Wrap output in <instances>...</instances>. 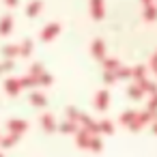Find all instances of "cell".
Masks as SVG:
<instances>
[{
	"label": "cell",
	"mask_w": 157,
	"mask_h": 157,
	"mask_svg": "<svg viewBox=\"0 0 157 157\" xmlns=\"http://www.w3.org/2000/svg\"><path fill=\"white\" fill-rule=\"evenodd\" d=\"M131 75L138 80V84L144 82V80H146V67H144V65H136V67L131 69Z\"/></svg>",
	"instance_id": "obj_9"
},
{
	"label": "cell",
	"mask_w": 157,
	"mask_h": 157,
	"mask_svg": "<svg viewBox=\"0 0 157 157\" xmlns=\"http://www.w3.org/2000/svg\"><path fill=\"white\" fill-rule=\"evenodd\" d=\"M58 33H60V24H58V22H50V24L39 33V39H41V41H52Z\"/></svg>",
	"instance_id": "obj_1"
},
{
	"label": "cell",
	"mask_w": 157,
	"mask_h": 157,
	"mask_svg": "<svg viewBox=\"0 0 157 157\" xmlns=\"http://www.w3.org/2000/svg\"><path fill=\"white\" fill-rule=\"evenodd\" d=\"M103 80H105L108 84H112V82H116V75H114V71H105V73H103Z\"/></svg>",
	"instance_id": "obj_23"
},
{
	"label": "cell",
	"mask_w": 157,
	"mask_h": 157,
	"mask_svg": "<svg viewBox=\"0 0 157 157\" xmlns=\"http://www.w3.org/2000/svg\"><path fill=\"white\" fill-rule=\"evenodd\" d=\"M142 93H144V90H142V86H140V84H133V86L129 88V95H131L133 99H140V97H142Z\"/></svg>",
	"instance_id": "obj_17"
},
{
	"label": "cell",
	"mask_w": 157,
	"mask_h": 157,
	"mask_svg": "<svg viewBox=\"0 0 157 157\" xmlns=\"http://www.w3.org/2000/svg\"><path fill=\"white\" fill-rule=\"evenodd\" d=\"M108 103H110V93H108V90H99L97 97H95V105H97V110H105Z\"/></svg>",
	"instance_id": "obj_6"
},
{
	"label": "cell",
	"mask_w": 157,
	"mask_h": 157,
	"mask_svg": "<svg viewBox=\"0 0 157 157\" xmlns=\"http://www.w3.org/2000/svg\"><path fill=\"white\" fill-rule=\"evenodd\" d=\"M41 73H43V65H41V63H35V65L30 67V75H33V78H39Z\"/></svg>",
	"instance_id": "obj_18"
},
{
	"label": "cell",
	"mask_w": 157,
	"mask_h": 157,
	"mask_svg": "<svg viewBox=\"0 0 157 157\" xmlns=\"http://www.w3.org/2000/svg\"><path fill=\"white\" fill-rule=\"evenodd\" d=\"M60 129H63V131H75V125H73L71 121H65V123L60 125Z\"/></svg>",
	"instance_id": "obj_24"
},
{
	"label": "cell",
	"mask_w": 157,
	"mask_h": 157,
	"mask_svg": "<svg viewBox=\"0 0 157 157\" xmlns=\"http://www.w3.org/2000/svg\"><path fill=\"white\" fill-rule=\"evenodd\" d=\"M103 65H105V69H108V71H116V69L121 67L118 58H103Z\"/></svg>",
	"instance_id": "obj_13"
},
{
	"label": "cell",
	"mask_w": 157,
	"mask_h": 157,
	"mask_svg": "<svg viewBox=\"0 0 157 157\" xmlns=\"http://www.w3.org/2000/svg\"><path fill=\"white\" fill-rule=\"evenodd\" d=\"M13 30V17L11 15H2L0 17V37H7Z\"/></svg>",
	"instance_id": "obj_4"
},
{
	"label": "cell",
	"mask_w": 157,
	"mask_h": 157,
	"mask_svg": "<svg viewBox=\"0 0 157 157\" xmlns=\"http://www.w3.org/2000/svg\"><path fill=\"white\" fill-rule=\"evenodd\" d=\"M17 48H20V56H30L33 54V39H24Z\"/></svg>",
	"instance_id": "obj_10"
},
{
	"label": "cell",
	"mask_w": 157,
	"mask_h": 157,
	"mask_svg": "<svg viewBox=\"0 0 157 157\" xmlns=\"http://www.w3.org/2000/svg\"><path fill=\"white\" fill-rule=\"evenodd\" d=\"M15 140H17V136H15V133H11V136H7V138L0 140V144H2V146H11V144H15Z\"/></svg>",
	"instance_id": "obj_20"
},
{
	"label": "cell",
	"mask_w": 157,
	"mask_h": 157,
	"mask_svg": "<svg viewBox=\"0 0 157 157\" xmlns=\"http://www.w3.org/2000/svg\"><path fill=\"white\" fill-rule=\"evenodd\" d=\"M90 54H93L95 58H99V60H103V58H105L108 50H105V41H103L101 37H97V39L90 43Z\"/></svg>",
	"instance_id": "obj_2"
},
{
	"label": "cell",
	"mask_w": 157,
	"mask_h": 157,
	"mask_svg": "<svg viewBox=\"0 0 157 157\" xmlns=\"http://www.w3.org/2000/svg\"><path fill=\"white\" fill-rule=\"evenodd\" d=\"M88 2H90V15H93V20L101 22V20L105 17V9H103V0H88Z\"/></svg>",
	"instance_id": "obj_3"
},
{
	"label": "cell",
	"mask_w": 157,
	"mask_h": 157,
	"mask_svg": "<svg viewBox=\"0 0 157 157\" xmlns=\"http://www.w3.org/2000/svg\"><path fill=\"white\" fill-rule=\"evenodd\" d=\"M142 2H144V7H146V5H153V0H142Z\"/></svg>",
	"instance_id": "obj_29"
},
{
	"label": "cell",
	"mask_w": 157,
	"mask_h": 157,
	"mask_svg": "<svg viewBox=\"0 0 157 157\" xmlns=\"http://www.w3.org/2000/svg\"><path fill=\"white\" fill-rule=\"evenodd\" d=\"M2 54H5V58H15V56H20V48L17 45H13V43H7V45H2Z\"/></svg>",
	"instance_id": "obj_7"
},
{
	"label": "cell",
	"mask_w": 157,
	"mask_h": 157,
	"mask_svg": "<svg viewBox=\"0 0 157 157\" xmlns=\"http://www.w3.org/2000/svg\"><path fill=\"white\" fill-rule=\"evenodd\" d=\"M30 101H33L35 105H39V108L45 105V97H43L41 93H33V95H30Z\"/></svg>",
	"instance_id": "obj_14"
},
{
	"label": "cell",
	"mask_w": 157,
	"mask_h": 157,
	"mask_svg": "<svg viewBox=\"0 0 157 157\" xmlns=\"http://www.w3.org/2000/svg\"><path fill=\"white\" fill-rule=\"evenodd\" d=\"M37 84H52V75L43 71V73H41V75L37 78Z\"/></svg>",
	"instance_id": "obj_21"
},
{
	"label": "cell",
	"mask_w": 157,
	"mask_h": 157,
	"mask_svg": "<svg viewBox=\"0 0 157 157\" xmlns=\"http://www.w3.org/2000/svg\"><path fill=\"white\" fill-rule=\"evenodd\" d=\"M155 75H157V69H155Z\"/></svg>",
	"instance_id": "obj_32"
},
{
	"label": "cell",
	"mask_w": 157,
	"mask_h": 157,
	"mask_svg": "<svg viewBox=\"0 0 157 157\" xmlns=\"http://www.w3.org/2000/svg\"><path fill=\"white\" fill-rule=\"evenodd\" d=\"M144 20L146 22H155L157 20V5H146L144 7Z\"/></svg>",
	"instance_id": "obj_11"
},
{
	"label": "cell",
	"mask_w": 157,
	"mask_h": 157,
	"mask_svg": "<svg viewBox=\"0 0 157 157\" xmlns=\"http://www.w3.org/2000/svg\"><path fill=\"white\" fill-rule=\"evenodd\" d=\"M20 88H22V86H20V80H15V78H11V80L5 82V90H7L9 95H17Z\"/></svg>",
	"instance_id": "obj_8"
},
{
	"label": "cell",
	"mask_w": 157,
	"mask_h": 157,
	"mask_svg": "<svg viewBox=\"0 0 157 157\" xmlns=\"http://www.w3.org/2000/svg\"><path fill=\"white\" fill-rule=\"evenodd\" d=\"M67 114H69L71 118H80V112H78V110H73V108H69V110H67Z\"/></svg>",
	"instance_id": "obj_26"
},
{
	"label": "cell",
	"mask_w": 157,
	"mask_h": 157,
	"mask_svg": "<svg viewBox=\"0 0 157 157\" xmlns=\"http://www.w3.org/2000/svg\"><path fill=\"white\" fill-rule=\"evenodd\" d=\"M41 123H43V127H45L48 131H52V129L56 127V125H54V116H52V114H45V116L41 118Z\"/></svg>",
	"instance_id": "obj_15"
},
{
	"label": "cell",
	"mask_w": 157,
	"mask_h": 157,
	"mask_svg": "<svg viewBox=\"0 0 157 157\" xmlns=\"http://www.w3.org/2000/svg\"><path fill=\"white\" fill-rule=\"evenodd\" d=\"M17 2H20V0H5L7 7H17Z\"/></svg>",
	"instance_id": "obj_27"
},
{
	"label": "cell",
	"mask_w": 157,
	"mask_h": 157,
	"mask_svg": "<svg viewBox=\"0 0 157 157\" xmlns=\"http://www.w3.org/2000/svg\"><path fill=\"white\" fill-rule=\"evenodd\" d=\"M155 133H157V125H155Z\"/></svg>",
	"instance_id": "obj_30"
},
{
	"label": "cell",
	"mask_w": 157,
	"mask_h": 157,
	"mask_svg": "<svg viewBox=\"0 0 157 157\" xmlns=\"http://www.w3.org/2000/svg\"><path fill=\"white\" fill-rule=\"evenodd\" d=\"M41 9H43V2H41V0H30L28 7H26V15H28V17H37V15L41 13Z\"/></svg>",
	"instance_id": "obj_5"
},
{
	"label": "cell",
	"mask_w": 157,
	"mask_h": 157,
	"mask_svg": "<svg viewBox=\"0 0 157 157\" xmlns=\"http://www.w3.org/2000/svg\"><path fill=\"white\" fill-rule=\"evenodd\" d=\"M99 129H101V131H108V133H112V129H114V125H112L110 121H101V125H99Z\"/></svg>",
	"instance_id": "obj_22"
},
{
	"label": "cell",
	"mask_w": 157,
	"mask_h": 157,
	"mask_svg": "<svg viewBox=\"0 0 157 157\" xmlns=\"http://www.w3.org/2000/svg\"><path fill=\"white\" fill-rule=\"evenodd\" d=\"M0 73H2V67H0Z\"/></svg>",
	"instance_id": "obj_31"
},
{
	"label": "cell",
	"mask_w": 157,
	"mask_h": 157,
	"mask_svg": "<svg viewBox=\"0 0 157 157\" xmlns=\"http://www.w3.org/2000/svg\"><path fill=\"white\" fill-rule=\"evenodd\" d=\"M155 110H157V93H155L153 99L148 101V112H155Z\"/></svg>",
	"instance_id": "obj_25"
},
{
	"label": "cell",
	"mask_w": 157,
	"mask_h": 157,
	"mask_svg": "<svg viewBox=\"0 0 157 157\" xmlns=\"http://www.w3.org/2000/svg\"><path fill=\"white\" fill-rule=\"evenodd\" d=\"M133 118H136V112H123V114H121V123H123V125H125V123L129 125Z\"/></svg>",
	"instance_id": "obj_19"
},
{
	"label": "cell",
	"mask_w": 157,
	"mask_h": 157,
	"mask_svg": "<svg viewBox=\"0 0 157 157\" xmlns=\"http://www.w3.org/2000/svg\"><path fill=\"white\" fill-rule=\"evenodd\" d=\"M0 157H2V155H0Z\"/></svg>",
	"instance_id": "obj_33"
},
{
	"label": "cell",
	"mask_w": 157,
	"mask_h": 157,
	"mask_svg": "<svg viewBox=\"0 0 157 157\" xmlns=\"http://www.w3.org/2000/svg\"><path fill=\"white\" fill-rule=\"evenodd\" d=\"M114 75H116V80H118V78H131V69H127V67H118V69L114 71Z\"/></svg>",
	"instance_id": "obj_16"
},
{
	"label": "cell",
	"mask_w": 157,
	"mask_h": 157,
	"mask_svg": "<svg viewBox=\"0 0 157 157\" xmlns=\"http://www.w3.org/2000/svg\"><path fill=\"white\" fill-rule=\"evenodd\" d=\"M9 129H11L15 136H20V133L26 129V123H24V121H11V123H9Z\"/></svg>",
	"instance_id": "obj_12"
},
{
	"label": "cell",
	"mask_w": 157,
	"mask_h": 157,
	"mask_svg": "<svg viewBox=\"0 0 157 157\" xmlns=\"http://www.w3.org/2000/svg\"><path fill=\"white\" fill-rule=\"evenodd\" d=\"M151 67L157 69V54H153V58H151Z\"/></svg>",
	"instance_id": "obj_28"
}]
</instances>
